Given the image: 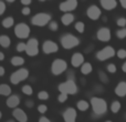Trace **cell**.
Segmentation results:
<instances>
[{"label":"cell","instance_id":"obj_11","mask_svg":"<svg viewBox=\"0 0 126 122\" xmlns=\"http://www.w3.org/2000/svg\"><path fill=\"white\" fill-rule=\"evenodd\" d=\"M59 51V44L52 40H46L42 43V52L44 55H52Z\"/></svg>","mask_w":126,"mask_h":122},{"label":"cell","instance_id":"obj_54","mask_svg":"<svg viewBox=\"0 0 126 122\" xmlns=\"http://www.w3.org/2000/svg\"><path fill=\"white\" fill-rule=\"evenodd\" d=\"M125 119H126V113H125Z\"/></svg>","mask_w":126,"mask_h":122},{"label":"cell","instance_id":"obj_18","mask_svg":"<svg viewBox=\"0 0 126 122\" xmlns=\"http://www.w3.org/2000/svg\"><path fill=\"white\" fill-rule=\"evenodd\" d=\"M100 3L104 10L112 11L117 7V0H100Z\"/></svg>","mask_w":126,"mask_h":122},{"label":"cell","instance_id":"obj_30","mask_svg":"<svg viewBox=\"0 0 126 122\" xmlns=\"http://www.w3.org/2000/svg\"><path fill=\"white\" fill-rule=\"evenodd\" d=\"M49 92L44 91V90H42V91H40L39 93H38V99H39L40 101H47L49 100Z\"/></svg>","mask_w":126,"mask_h":122},{"label":"cell","instance_id":"obj_41","mask_svg":"<svg viewBox=\"0 0 126 122\" xmlns=\"http://www.w3.org/2000/svg\"><path fill=\"white\" fill-rule=\"evenodd\" d=\"M6 9H7V4L4 1L0 0V16H2L4 12H6Z\"/></svg>","mask_w":126,"mask_h":122},{"label":"cell","instance_id":"obj_15","mask_svg":"<svg viewBox=\"0 0 126 122\" xmlns=\"http://www.w3.org/2000/svg\"><path fill=\"white\" fill-rule=\"evenodd\" d=\"M84 62H85V59H84L83 53L75 52V53L72 55V57H71V65L73 68H80Z\"/></svg>","mask_w":126,"mask_h":122},{"label":"cell","instance_id":"obj_44","mask_svg":"<svg viewBox=\"0 0 126 122\" xmlns=\"http://www.w3.org/2000/svg\"><path fill=\"white\" fill-rule=\"evenodd\" d=\"M39 122H51V121L49 120V119L47 118V117H40Z\"/></svg>","mask_w":126,"mask_h":122},{"label":"cell","instance_id":"obj_43","mask_svg":"<svg viewBox=\"0 0 126 122\" xmlns=\"http://www.w3.org/2000/svg\"><path fill=\"white\" fill-rule=\"evenodd\" d=\"M20 2H21L22 6H30L32 0H20Z\"/></svg>","mask_w":126,"mask_h":122},{"label":"cell","instance_id":"obj_26","mask_svg":"<svg viewBox=\"0 0 126 122\" xmlns=\"http://www.w3.org/2000/svg\"><path fill=\"white\" fill-rule=\"evenodd\" d=\"M90 105H91L90 102H87V101H85V100H80L76 102V108H78V110L79 111H82V112L87 111Z\"/></svg>","mask_w":126,"mask_h":122},{"label":"cell","instance_id":"obj_17","mask_svg":"<svg viewBox=\"0 0 126 122\" xmlns=\"http://www.w3.org/2000/svg\"><path fill=\"white\" fill-rule=\"evenodd\" d=\"M6 104L10 109H15L18 108V105L20 104V97L18 94H10L6 100Z\"/></svg>","mask_w":126,"mask_h":122},{"label":"cell","instance_id":"obj_21","mask_svg":"<svg viewBox=\"0 0 126 122\" xmlns=\"http://www.w3.org/2000/svg\"><path fill=\"white\" fill-rule=\"evenodd\" d=\"M10 94H12V89L9 84L7 83H1L0 84V96L3 97H9Z\"/></svg>","mask_w":126,"mask_h":122},{"label":"cell","instance_id":"obj_42","mask_svg":"<svg viewBox=\"0 0 126 122\" xmlns=\"http://www.w3.org/2000/svg\"><path fill=\"white\" fill-rule=\"evenodd\" d=\"M24 104H26L27 108H29V109H31V108L34 107V101L31 100V99H28V100H26V102H24Z\"/></svg>","mask_w":126,"mask_h":122},{"label":"cell","instance_id":"obj_2","mask_svg":"<svg viewBox=\"0 0 126 122\" xmlns=\"http://www.w3.org/2000/svg\"><path fill=\"white\" fill-rule=\"evenodd\" d=\"M80 39L72 33H64L60 38V43H61L62 48L65 50H71V49L76 48L80 44Z\"/></svg>","mask_w":126,"mask_h":122},{"label":"cell","instance_id":"obj_5","mask_svg":"<svg viewBox=\"0 0 126 122\" xmlns=\"http://www.w3.org/2000/svg\"><path fill=\"white\" fill-rule=\"evenodd\" d=\"M30 76V72L27 68H19L18 70H16L15 72H12L10 76V82L15 85H18L19 83H21L22 81L27 80Z\"/></svg>","mask_w":126,"mask_h":122},{"label":"cell","instance_id":"obj_50","mask_svg":"<svg viewBox=\"0 0 126 122\" xmlns=\"http://www.w3.org/2000/svg\"><path fill=\"white\" fill-rule=\"evenodd\" d=\"M39 1H41V2H46V1H48V0H39Z\"/></svg>","mask_w":126,"mask_h":122},{"label":"cell","instance_id":"obj_9","mask_svg":"<svg viewBox=\"0 0 126 122\" xmlns=\"http://www.w3.org/2000/svg\"><path fill=\"white\" fill-rule=\"evenodd\" d=\"M115 55H116L115 49H114L113 47H111V46H106V47H104L103 49L98 50L97 52H96L95 57H96V59H97L98 61H106L109 59H112Z\"/></svg>","mask_w":126,"mask_h":122},{"label":"cell","instance_id":"obj_34","mask_svg":"<svg viewBox=\"0 0 126 122\" xmlns=\"http://www.w3.org/2000/svg\"><path fill=\"white\" fill-rule=\"evenodd\" d=\"M16 50H17L18 52H26V42L21 41V42H19V43H17Z\"/></svg>","mask_w":126,"mask_h":122},{"label":"cell","instance_id":"obj_49","mask_svg":"<svg viewBox=\"0 0 126 122\" xmlns=\"http://www.w3.org/2000/svg\"><path fill=\"white\" fill-rule=\"evenodd\" d=\"M4 1L9 2V3H12V2H15V1H16V0H4Z\"/></svg>","mask_w":126,"mask_h":122},{"label":"cell","instance_id":"obj_32","mask_svg":"<svg viewBox=\"0 0 126 122\" xmlns=\"http://www.w3.org/2000/svg\"><path fill=\"white\" fill-rule=\"evenodd\" d=\"M116 37H117V39H125L126 38V28H121L118 29L117 31H116Z\"/></svg>","mask_w":126,"mask_h":122},{"label":"cell","instance_id":"obj_39","mask_svg":"<svg viewBox=\"0 0 126 122\" xmlns=\"http://www.w3.org/2000/svg\"><path fill=\"white\" fill-rule=\"evenodd\" d=\"M38 111H39V113L44 114L47 111H48V107H47L46 104H39L38 105Z\"/></svg>","mask_w":126,"mask_h":122},{"label":"cell","instance_id":"obj_16","mask_svg":"<svg viewBox=\"0 0 126 122\" xmlns=\"http://www.w3.org/2000/svg\"><path fill=\"white\" fill-rule=\"evenodd\" d=\"M12 117L18 122H28V114L20 108H15L12 111Z\"/></svg>","mask_w":126,"mask_h":122},{"label":"cell","instance_id":"obj_52","mask_svg":"<svg viewBox=\"0 0 126 122\" xmlns=\"http://www.w3.org/2000/svg\"><path fill=\"white\" fill-rule=\"evenodd\" d=\"M6 122H15L13 120H8V121H6Z\"/></svg>","mask_w":126,"mask_h":122},{"label":"cell","instance_id":"obj_35","mask_svg":"<svg viewBox=\"0 0 126 122\" xmlns=\"http://www.w3.org/2000/svg\"><path fill=\"white\" fill-rule=\"evenodd\" d=\"M106 70L109 73L114 74L116 72V70H117V68H116V65L114 64V63H109V64L106 65Z\"/></svg>","mask_w":126,"mask_h":122},{"label":"cell","instance_id":"obj_47","mask_svg":"<svg viewBox=\"0 0 126 122\" xmlns=\"http://www.w3.org/2000/svg\"><path fill=\"white\" fill-rule=\"evenodd\" d=\"M6 59V56H4V53L2 52V51H0V61H3Z\"/></svg>","mask_w":126,"mask_h":122},{"label":"cell","instance_id":"obj_53","mask_svg":"<svg viewBox=\"0 0 126 122\" xmlns=\"http://www.w3.org/2000/svg\"><path fill=\"white\" fill-rule=\"evenodd\" d=\"M105 122H112V121H110V120H107V121H105Z\"/></svg>","mask_w":126,"mask_h":122},{"label":"cell","instance_id":"obj_46","mask_svg":"<svg viewBox=\"0 0 126 122\" xmlns=\"http://www.w3.org/2000/svg\"><path fill=\"white\" fill-rule=\"evenodd\" d=\"M120 1V4L122 6V8L126 9V0H118Z\"/></svg>","mask_w":126,"mask_h":122},{"label":"cell","instance_id":"obj_31","mask_svg":"<svg viewBox=\"0 0 126 122\" xmlns=\"http://www.w3.org/2000/svg\"><path fill=\"white\" fill-rule=\"evenodd\" d=\"M48 27H49V30L50 31H58L59 30V23H58L57 21H54V20H51L50 22H49V24H48Z\"/></svg>","mask_w":126,"mask_h":122},{"label":"cell","instance_id":"obj_27","mask_svg":"<svg viewBox=\"0 0 126 122\" xmlns=\"http://www.w3.org/2000/svg\"><path fill=\"white\" fill-rule=\"evenodd\" d=\"M121 108H122V104H121L120 101H113L111 104V111L113 112V113H118Z\"/></svg>","mask_w":126,"mask_h":122},{"label":"cell","instance_id":"obj_25","mask_svg":"<svg viewBox=\"0 0 126 122\" xmlns=\"http://www.w3.org/2000/svg\"><path fill=\"white\" fill-rule=\"evenodd\" d=\"M10 63L13 67H22L24 64V58L20 57V56H15V57L11 58Z\"/></svg>","mask_w":126,"mask_h":122},{"label":"cell","instance_id":"obj_38","mask_svg":"<svg viewBox=\"0 0 126 122\" xmlns=\"http://www.w3.org/2000/svg\"><path fill=\"white\" fill-rule=\"evenodd\" d=\"M116 56L118 57V59H126V50L125 49H118L116 51Z\"/></svg>","mask_w":126,"mask_h":122},{"label":"cell","instance_id":"obj_36","mask_svg":"<svg viewBox=\"0 0 126 122\" xmlns=\"http://www.w3.org/2000/svg\"><path fill=\"white\" fill-rule=\"evenodd\" d=\"M67 97H69V94L63 93V92H60V94L58 96V101H59L60 103H64V102H66Z\"/></svg>","mask_w":126,"mask_h":122},{"label":"cell","instance_id":"obj_33","mask_svg":"<svg viewBox=\"0 0 126 122\" xmlns=\"http://www.w3.org/2000/svg\"><path fill=\"white\" fill-rule=\"evenodd\" d=\"M98 79H100V81L102 83H107L109 82V77H107L106 72H104V71L98 72Z\"/></svg>","mask_w":126,"mask_h":122},{"label":"cell","instance_id":"obj_7","mask_svg":"<svg viewBox=\"0 0 126 122\" xmlns=\"http://www.w3.org/2000/svg\"><path fill=\"white\" fill-rule=\"evenodd\" d=\"M50 70L53 76H61L63 72H65L67 70V62L64 59H61V58L54 59L52 61Z\"/></svg>","mask_w":126,"mask_h":122},{"label":"cell","instance_id":"obj_20","mask_svg":"<svg viewBox=\"0 0 126 122\" xmlns=\"http://www.w3.org/2000/svg\"><path fill=\"white\" fill-rule=\"evenodd\" d=\"M75 20V17L72 12H64L61 17V22L63 26H70L72 24Z\"/></svg>","mask_w":126,"mask_h":122},{"label":"cell","instance_id":"obj_4","mask_svg":"<svg viewBox=\"0 0 126 122\" xmlns=\"http://www.w3.org/2000/svg\"><path fill=\"white\" fill-rule=\"evenodd\" d=\"M52 20V16L48 12H39L35 13L31 18V24L35 27H46L49 24V22Z\"/></svg>","mask_w":126,"mask_h":122},{"label":"cell","instance_id":"obj_19","mask_svg":"<svg viewBox=\"0 0 126 122\" xmlns=\"http://www.w3.org/2000/svg\"><path fill=\"white\" fill-rule=\"evenodd\" d=\"M114 92H115V94L117 97H121V98L125 97L126 96V81H121V82H118L117 84H116L115 89H114Z\"/></svg>","mask_w":126,"mask_h":122},{"label":"cell","instance_id":"obj_48","mask_svg":"<svg viewBox=\"0 0 126 122\" xmlns=\"http://www.w3.org/2000/svg\"><path fill=\"white\" fill-rule=\"evenodd\" d=\"M122 71L124 72V73H126V61L122 64Z\"/></svg>","mask_w":126,"mask_h":122},{"label":"cell","instance_id":"obj_23","mask_svg":"<svg viewBox=\"0 0 126 122\" xmlns=\"http://www.w3.org/2000/svg\"><path fill=\"white\" fill-rule=\"evenodd\" d=\"M80 68H81V73H82L83 76H89V74L93 71V65L90 62H84Z\"/></svg>","mask_w":126,"mask_h":122},{"label":"cell","instance_id":"obj_3","mask_svg":"<svg viewBox=\"0 0 126 122\" xmlns=\"http://www.w3.org/2000/svg\"><path fill=\"white\" fill-rule=\"evenodd\" d=\"M58 90H59V92H63V93H66L69 96H74L79 92L78 84H76L75 80H72V79H67L66 81L60 83L58 85Z\"/></svg>","mask_w":126,"mask_h":122},{"label":"cell","instance_id":"obj_40","mask_svg":"<svg viewBox=\"0 0 126 122\" xmlns=\"http://www.w3.org/2000/svg\"><path fill=\"white\" fill-rule=\"evenodd\" d=\"M21 13L23 16H29L31 13V9L29 6H23V8L21 9Z\"/></svg>","mask_w":126,"mask_h":122},{"label":"cell","instance_id":"obj_12","mask_svg":"<svg viewBox=\"0 0 126 122\" xmlns=\"http://www.w3.org/2000/svg\"><path fill=\"white\" fill-rule=\"evenodd\" d=\"M86 16L89 17V19L93 20V21H96L101 18L102 16V10L96 4H91L89 8L86 9Z\"/></svg>","mask_w":126,"mask_h":122},{"label":"cell","instance_id":"obj_51","mask_svg":"<svg viewBox=\"0 0 126 122\" xmlns=\"http://www.w3.org/2000/svg\"><path fill=\"white\" fill-rule=\"evenodd\" d=\"M1 118H2V112L0 111V119H1Z\"/></svg>","mask_w":126,"mask_h":122},{"label":"cell","instance_id":"obj_1","mask_svg":"<svg viewBox=\"0 0 126 122\" xmlns=\"http://www.w3.org/2000/svg\"><path fill=\"white\" fill-rule=\"evenodd\" d=\"M90 104L92 107L95 116H103L107 112V102L100 97H92L90 100Z\"/></svg>","mask_w":126,"mask_h":122},{"label":"cell","instance_id":"obj_8","mask_svg":"<svg viewBox=\"0 0 126 122\" xmlns=\"http://www.w3.org/2000/svg\"><path fill=\"white\" fill-rule=\"evenodd\" d=\"M39 40L37 38H29L26 42V53L29 57H37L40 52Z\"/></svg>","mask_w":126,"mask_h":122},{"label":"cell","instance_id":"obj_29","mask_svg":"<svg viewBox=\"0 0 126 122\" xmlns=\"http://www.w3.org/2000/svg\"><path fill=\"white\" fill-rule=\"evenodd\" d=\"M74 28H75V30L78 31L79 33H84L85 23L83 21H78V22H75V24H74Z\"/></svg>","mask_w":126,"mask_h":122},{"label":"cell","instance_id":"obj_13","mask_svg":"<svg viewBox=\"0 0 126 122\" xmlns=\"http://www.w3.org/2000/svg\"><path fill=\"white\" fill-rule=\"evenodd\" d=\"M96 38L97 40L102 42H109L112 39V32L110 30V28L107 27H102L96 31Z\"/></svg>","mask_w":126,"mask_h":122},{"label":"cell","instance_id":"obj_6","mask_svg":"<svg viewBox=\"0 0 126 122\" xmlns=\"http://www.w3.org/2000/svg\"><path fill=\"white\" fill-rule=\"evenodd\" d=\"M13 33H15L16 37L21 40L29 39L30 33H31V28L26 22H19V23H17L15 26V28H13Z\"/></svg>","mask_w":126,"mask_h":122},{"label":"cell","instance_id":"obj_28","mask_svg":"<svg viewBox=\"0 0 126 122\" xmlns=\"http://www.w3.org/2000/svg\"><path fill=\"white\" fill-rule=\"evenodd\" d=\"M21 91H22V93L26 94V96H32V94H33V89H32V87H31L30 84L22 85Z\"/></svg>","mask_w":126,"mask_h":122},{"label":"cell","instance_id":"obj_24","mask_svg":"<svg viewBox=\"0 0 126 122\" xmlns=\"http://www.w3.org/2000/svg\"><path fill=\"white\" fill-rule=\"evenodd\" d=\"M0 46L4 49H8L11 46V39L9 36L7 35H1L0 36Z\"/></svg>","mask_w":126,"mask_h":122},{"label":"cell","instance_id":"obj_45","mask_svg":"<svg viewBox=\"0 0 126 122\" xmlns=\"http://www.w3.org/2000/svg\"><path fill=\"white\" fill-rule=\"evenodd\" d=\"M4 73H6V69H4L3 67H1V65H0V77H3Z\"/></svg>","mask_w":126,"mask_h":122},{"label":"cell","instance_id":"obj_22","mask_svg":"<svg viewBox=\"0 0 126 122\" xmlns=\"http://www.w3.org/2000/svg\"><path fill=\"white\" fill-rule=\"evenodd\" d=\"M1 24L4 29H10L15 26V19H13V17H11V16H8V17H6L4 19H2Z\"/></svg>","mask_w":126,"mask_h":122},{"label":"cell","instance_id":"obj_37","mask_svg":"<svg viewBox=\"0 0 126 122\" xmlns=\"http://www.w3.org/2000/svg\"><path fill=\"white\" fill-rule=\"evenodd\" d=\"M116 24H117L118 27H121V28H125L126 27V18H124V17L118 18V19L116 20Z\"/></svg>","mask_w":126,"mask_h":122},{"label":"cell","instance_id":"obj_14","mask_svg":"<svg viewBox=\"0 0 126 122\" xmlns=\"http://www.w3.org/2000/svg\"><path fill=\"white\" fill-rule=\"evenodd\" d=\"M64 122H76V117H78V112L74 108L69 107L67 109L64 110L62 114Z\"/></svg>","mask_w":126,"mask_h":122},{"label":"cell","instance_id":"obj_10","mask_svg":"<svg viewBox=\"0 0 126 122\" xmlns=\"http://www.w3.org/2000/svg\"><path fill=\"white\" fill-rule=\"evenodd\" d=\"M79 6L78 0H64L59 4V10L64 12H72L74 11Z\"/></svg>","mask_w":126,"mask_h":122}]
</instances>
